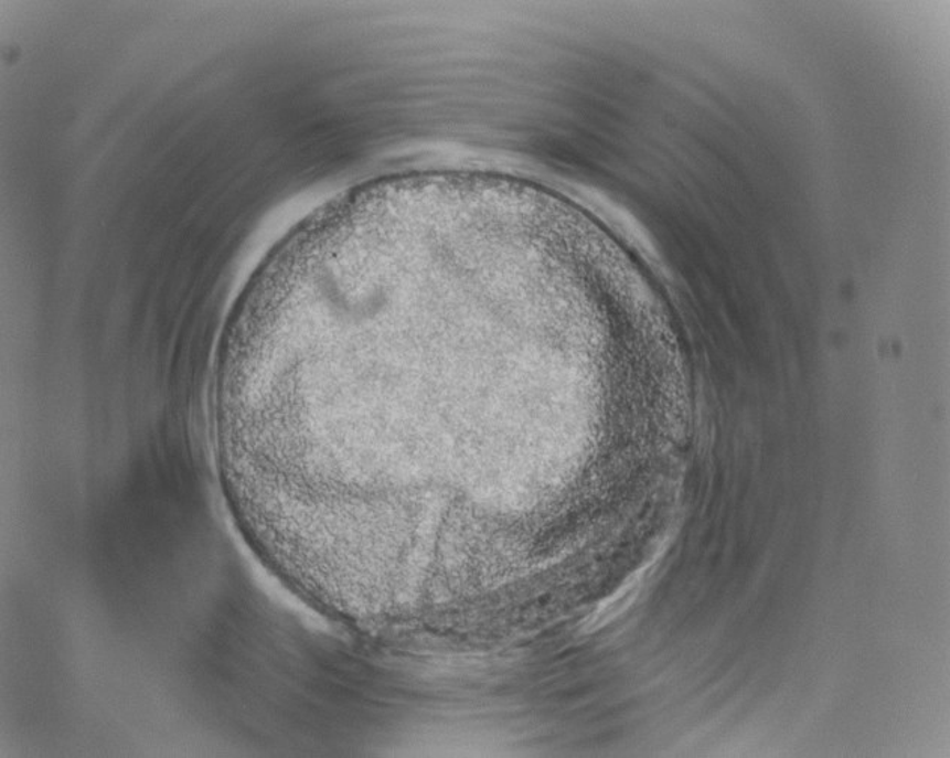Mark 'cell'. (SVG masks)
<instances>
[{
	"mask_svg": "<svg viewBox=\"0 0 950 758\" xmlns=\"http://www.w3.org/2000/svg\"><path fill=\"white\" fill-rule=\"evenodd\" d=\"M642 579H644V570L634 572L632 577L626 579L623 586L618 588L616 594L597 605L596 610L580 621L579 631L584 633L599 631L616 620L618 616L623 615L630 605L637 600L639 591H641Z\"/></svg>",
	"mask_w": 950,
	"mask_h": 758,
	"instance_id": "cell-1",
	"label": "cell"
}]
</instances>
